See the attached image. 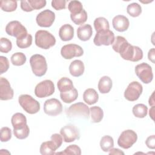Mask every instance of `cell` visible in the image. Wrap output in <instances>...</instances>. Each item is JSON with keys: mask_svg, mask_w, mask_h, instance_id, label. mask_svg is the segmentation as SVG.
I'll return each instance as SVG.
<instances>
[{"mask_svg": "<svg viewBox=\"0 0 155 155\" xmlns=\"http://www.w3.org/2000/svg\"><path fill=\"white\" fill-rule=\"evenodd\" d=\"M125 60L137 62L143 58V51L137 46L131 45L128 41L122 47L119 53Z\"/></svg>", "mask_w": 155, "mask_h": 155, "instance_id": "obj_1", "label": "cell"}, {"mask_svg": "<svg viewBox=\"0 0 155 155\" xmlns=\"http://www.w3.org/2000/svg\"><path fill=\"white\" fill-rule=\"evenodd\" d=\"M30 64L34 74L41 77L47 72V64L45 57L39 54L32 55L30 58Z\"/></svg>", "mask_w": 155, "mask_h": 155, "instance_id": "obj_2", "label": "cell"}, {"mask_svg": "<svg viewBox=\"0 0 155 155\" xmlns=\"http://www.w3.org/2000/svg\"><path fill=\"white\" fill-rule=\"evenodd\" d=\"M35 44L42 49H49L55 45V37L47 30H40L35 34Z\"/></svg>", "mask_w": 155, "mask_h": 155, "instance_id": "obj_3", "label": "cell"}, {"mask_svg": "<svg viewBox=\"0 0 155 155\" xmlns=\"http://www.w3.org/2000/svg\"><path fill=\"white\" fill-rule=\"evenodd\" d=\"M21 107L27 113L33 114L37 113L40 110V104L29 94H22L18 98Z\"/></svg>", "mask_w": 155, "mask_h": 155, "instance_id": "obj_4", "label": "cell"}, {"mask_svg": "<svg viewBox=\"0 0 155 155\" xmlns=\"http://www.w3.org/2000/svg\"><path fill=\"white\" fill-rule=\"evenodd\" d=\"M66 114L67 117H81L88 119L90 116V108L83 102H78L73 104L68 108L66 110Z\"/></svg>", "mask_w": 155, "mask_h": 155, "instance_id": "obj_5", "label": "cell"}, {"mask_svg": "<svg viewBox=\"0 0 155 155\" xmlns=\"http://www.w3.org/2000/svg\"><path fill=\"white\" fill-rule=\"evenodd\" d=\"M137 139V135L132 130H126L122 131L117 140L118 145L124 148L128 149L135 143Z\"/></svg>", "mask_w": 155, "mask_h": 155, "instance_id": "obj_6", "label": "cell"}, {"mask_svg": "<svg viewBox=\"0 0 155 155\" xmlns=\"http://www.w3.org/2000/svg\"><path fill=\"white\" fill-rule=\"evenodd\" d=\"M135 73L139 79L144 84L150 83L153 79L151 67L147 63L142 62L135 67Z\"/></svg>", "mask_w": 155, "mask_h": 155, "instance_id": "obj_7", "label": "cell"}, {"mask_svg": "<svg viewBox=\"0 0 155 155\" xmlns=\"http://www.w3.org/2000/svg\"><path fill=\"white\" fill-rule=\"evenodd\" d=\"M54 92V85L51 80H44L36 85L35 94L39 98H44L52 95Z\"/></svg>", "mask_w": 155, "mask_h": 155, "instance_id": "obj_8", "label": "cell"}, {"mask_svg": "<svg viewBox=\"0 0 155 155\" xmlns=\"http://www.w3.org/2000/svg\"><path fill=\"white\" fill-rule=\"evenodd\" d=\"M115 39L114 33L110 30H102L97 31L93 39L94 45L101 46L102 45L108 46L113 44Z\"/></svg>", "mask_w": 155, "mask_h": 155, "instance_id": "obj_9", "label": "cell"}, {"mask_svg": "<svg viewBox=\"0 0 155 155\" xmlns=\"http://www.w3.org/2000/svg\"><path fill=\"white\" fill-rule=\"evenodd\" d=\"M142 91V85L137 81H133L129 84L125 89L124 97L129 101H135L139 99Z\"/></svg>", "mask_w": 155, "mask_h": 155, "instance_id": "obj_10", "label": "cell"}, {"mask_svg": "<svg viewBox=\"0 0 155 155\" xmlns=\"http://www.w3.org/2000/svg\"><path fill=\"white\" fill-rule=\"evenodd\" d=\"M61 54L63 58L71 59L74 57H80L83 55L84 50L79 45L69 44L64 45L61 50Z\"/></svg>", "mask_w": 155, "mask_h": 155, "instance_id": "obj_11", "label": "cell"}, {"mask_svg": "<svg viewBox=\"0 0 155 155\" xmlns=\"http://www.w3.org/2000/svg\"><path fill=\"white\" fill-rule=\"evenodd\" d=\"M63 140L65 142H71L80 138V133L78 128L73 124H68L60 130Z\"/></svg>", "mask_w": 155, "mask_h": 155, "instance_id": "obj_12", "label": "cell"}, {"mask_svg": "<svg viewBox=\"0 0 155 155\" xmlns=\"http://www.w3.org/2000/svg\"><path fill=\"white\" fill-rule=\"evenodd\" d=\"M44 111L47 115L52 116L60 114L62 111V104L55 98L47 99L44 104Z\"/></svg>", "mask_w": 155, "mask_h": 155, "instance_id": "obj_13", "label": "cell"}, {"mask_svg": "<svg viewBox=\"0 0 155 155\" xmlns=\"http://www.w3.org/2000/svg\"><path fill=\"white\" fill-rule=\"evenodd\" d=\"M5 32L7 35L16 38L28 33L26 28L18 21H12L8 22L5 27Z\"/></svg>", "mask_w": 155, "mask_h": 155, "instance_id": "obj_14", "label": "cell"}, {"mask_svg": "<svg viewBox=\"0 0 155 155\" xmlns=\"http://www.w3.org/2000/svg\"><path fill=\"white\" fill-rule=\"evenodd\" d=\"M55 19V14L50 10L46 9L40 12L36 18L38 25L41 27H50Z\"/></svg>", "mask_w": 155, "mask_h": 155, "instance_id": "obj_15", "label": "cell"}, {"mask_svg": "<svg viewBox=\"0 0 155 155\" xmlns=\"http://www.w3.org/2000/svg\"><path fill=\"white\" fill-rule=\"evenodd\" d=\"M14 91L11 88L8 81L3 78H0V99L2 101H7L12 99Z\"/></svg>", "mask_w": 155, "mask_h": 155, "instance_id": "obj_16", "label": "cell"}, {"mask_svg": "<svg viewBox=\"0 0 155 155\" xmlns=\"http://www.w3.org/2000/svg\"><path fill=\"white\" fill-rule=\"evenodd\" d=\"M113 28L117 31L123 32L126 31L130 25L128 19L124 15H117L112 20Z\"/></svg>", "mask_w": 155, "mask_h": 155, "instance_id": "obj_17", "label": "cell"}, {"mask_svg": "<svg viewBox=\"0 0 155 155\" xmlns=\"http://www.w3.org/2000/svg\"><path fill=\"white\" fill-rule=\"evenodd\" d=\"M85 67L83 62L81 60H74L71 62L69 66V71L71 76L79 77L84 72Z\"/></svg>", "mask_w": 155, "mask_h": 155, "instance_id": "obj_18", "label": "cell"}, {"mask_svg": "<svg viewBox=\"0 0 155 155\" xmlns=\"http://www.w3.org/2000/svg\"><path fill=\"white\" fill-rule=\"evenodd\" d=\"M59 36L61 39L63 41H70L74 36V28L68 24H64L59 28Z\"/></svg>", "mask_w": 155, "mask_h": 155, "instance_id": "obj_19", "label": "cell"}, {"mask_svg": "<svg viewBox=\"0 0 155 155\" xmlns=\"http://www.w3.org/2000/svg\"><path fill=\"white\" fill-rule=\"evenodd\" d=\"M92 27L90 24H84L77 29L78 38L82 41H87L90 39L92 36Z\"/></svg>", "mask_w": 155, "mask_h": 155, "instance_id": "obj_20", "label": "cell"}, {"mask_svg": "<svg viewBox=\"0 0 155 155\" xmlns=\"http://www.w3.org/2000/svg\"><path fill=\"white\" fill-rule=\"evenodd\" d=\"M112 80L107 76H102L99 81L97 87L100 93L102 94L108 93L112 88Z\"/></svg>", "mask_w": 155, "mask_h": 155, "instance_id": "obj_21", "label": "cell"}, {"mask_svg": "<svg viewBox=\"0 0 155 155\" xmlns=\"http://www.w3.org/2000/svg\"><path fill=\"white\" fill-rule=\"evenodd\" d=\"M83 99L85 103L91 105L98 101L99 94L94 88H88L84 92Z\"/></svg>", "mask_w": 155, "mask_h": 155, "instance_id": "obj_22", "label": "cell"}, {"mask_svg": "<svg viewBox=\"0 0 155 155\" xmlns=\"http://www.w3.org/2000/svg\"><path fill=\"white\" fill-rule=\"evenodd\" d=\"M11 122L13 129L22 128L27 125L26 117L21 113H16L14 114L12 117Z\"/></svg>", "mask_w": 155, "mask_h": 155, "instance_id": "obj_23", "label": "cell"}, {"mask_svg": "<svg viewBox=\"0 0 155 155\" xmlns=\"http://www.w3.org/2000/svg\"><path fill=\"white\" fill-rule=\"evenodd\" d=\"M78 96V92L75 88L65 91L60 93V97L61 100L67 104L71 103L76 100Z\"/></svg>", "mask_w": 155, "mask_h": 155, "instance_id": "obj_24", "label": "cell"}, {"mask_svg": "<svg viewBox=\"0 0 155 155\" xmlns=\"http://www.w3.org/2000/svg\"><path fill=\"white\" fill-rule=\"evenodd\" d=\"M58 149V147L55 143L51 140L50 141H46L42 143L39 151L42 155H50L54 154L55 151Z\"/></svg>", "mask_w": 155, "mask_h": 155, "instance_id": "obj_25", "label": "cell"}, {"mask_svg": "<svg viewBox=\"0 0 155 155\" xmlns=\"http://www.w3.org/2000/svg\"><path fill=\"white\" fill-rule=\"evenodd\" d=\"M58 88L60 92L70 90L74 88L72 81L66 77L61 78L57 83Z\"/></svg>", "mask_w": 155, "mask_h": 155, "instance_id": "obj_26", "label": "cell"}, {"mask_svg": "<svg viewBox=\"0 0 155 155\" xmlns=\"http://www.w3.org/2000/svg\"><path fill=\"white\" fill-rule=\"evenodd\" d=\"M90 113L92 122H100L104 117V112L102 109L98 106L91 107L90 108Z\"/></svg>", "mask_w": 155, "mask_h": 155, "instance_id": "obj_27", "label": "cell"}, {"mask_svg": "<svg viewBox=\"0 0 155 155\" xmlns=\"http://www.w3.org/2000/svg\"><path fill=\"white\" fill-rule=\"evenodd\" d=\"M32 36L27 33L18 38H16V45L19 48H26L32 44Z\"/></svg>", "mask_w": 155, "mask_h": 155, "instance_id": "obj_28", "label": "cell"}, {"mask_svg": "<svg viewBox=\"0 0 155 155\" xmlns=\"http://www.w3.org/2000/svg\"><path fill=\"white\" fill-rule=\"evenodd\" d=\"M94 27L96 32L109 30L110 25L108 20L104 17H99L95 19L94 21Z\"/></svg>", "mask_w": 155, "mask_h": 155, "instance_id": "obj_29", "label": "cell"}, {"mask_svg": "<svg viewBox=\"0 0 155 155\" xmlns=\"http://www.w3.org/2000/svg\"><path fill=\"white\" fill-rule=\"evenodd\" d=\"M100 147L104 152H108L114 147V140L112 137L108 135L103 136L100 142Z\"/></svg>", "mask_w": 155, "mask_h": 155, "instance_id": "obj_30", "label": "cell"}, {"mask_svg": "<svg viewBox=\"0 0 155 155\" xmlns=\"http://www.w3.org/2000/svg\"><path fill=\"white\" fill-rule=\"evenodd\" d=\"M132 111L134 116L136 117L143 118L147 115L148 108L143 104H138L133 107Z\"/></svg>", "mask_w": 155, "mask_h": 155, "instance_id": "obj_31", "label": "cell"}, {"mask_svg": "<svg viewBox=\"0 0 155 155\" xmlns=\"http://www.w3.org/2000/svg\"><path fill=\"white\" fill-rule=\"evenodd\" d=\"M17 1L13 0H1L0 1V7L1 10L7 12L15 11L17 8Z\"/></svg>", "mask_w": 155, "mask_h": 155, "instance_id": "obj_32", "label": "cell"}, {"mask_svg": "<svg viewBox=\"0 0 155 155\" xmlns=\"http://www.w3.org/2000/svg\"><path fill=\"white\" fill-rule=\"evenodd\" d=\"M10 60L13 65L21 66L25 63L27 58L23 53L16 52L12 54Z\"/></svg>", "mask_w": 155, "mask_h": 155, "instance_id": "obj_33", "label": "cell"}, {"mask_svg": "<svg viewBox=\"0 0 155 155\" xmlns=\"http://www.w3.org/2000/svg\"><path fill=\"white\" fill-rule=\"evenodd\" d=\"M127 12L128 14L132 17H137L142 13V7L140 5L136 2L131 3L128 5L127 7Z\"/></svg>", "mask_w": 155, "mask_h": 155, "instance_id": "obj_34", "label": "cell"}, {"mask_svg": "<svg viewBox=\"0 0 155 155\" xmlns=\"http://www.w3.org/2000/svg\"><path fill=\"white\" fill-rule=\"evenodd\" d=\"M87 18V13L85 10H83L81 13L76 15L70 14V18L76 25H81L84 24L86 22Z\"/></svg>", "mask_w": 155, "mask_h": 155, "instance_id": "obj_35", "label": "cell"}, {"mask_svg": "<svg viewBox=\"0 0 155 155\" xmlns=\"http://www.w3.org/2000/svg\"><path fill=\"white\" fill-rule=\"evenodd\" d=\"M68 9L71 15H76L81 13L83 9L82 3L79 1H71L68 5Z\"/></svg>", "mask_w": 155, "mask_h": 155, "instance_id": "obj_36", "label": "cell"}, {"mask_svg": "<svg viewBox=\"0 0 155 155\" xmlns=\"http://www.w3.org/2000/svg\"><path fill=\"white\" fill-rule=\"evenodd\" d=\"M30 133V129L27 125L22 128L13 129V134L15 136L19 139H26Z\"/></svg>", "mask_w": 155, "mask_h": 155, "instance_id": "obj_37", "label": "cell"}, {"mask_svg": "<svg viewBox=\"0 0 155 155\" xmlns=\"http://www.w3.org/2000/svg\"><path fill=\"white\" fill-rule=\"evenodd\" d=\"M56 154H76V155H81V150L79 147L76 145H70L68 146L64 151L59 152L55 153Z\"/></svg>", "mask_w": 155, "mask_h": 155, "instance_id": "obj_38", "label": "cell"}, {"mask_svg": "<svg viewBox=\"0 0 155 155\" xmlns=\"http://www.w3.org/2000/svg\"><path fill=\"white\" fill-rule=\"evenodd\" d=\"M12 48V42L6 38H1L0 40V51L7 53Z\"/></svg>", "mask_w": 155, "mask_h": 155, "instance_id": "obj_39", "label": "cell"}, {"mask_svg": "<svg viewBox=\"0 0 155 155\" xmlns=\"http://www.w3.org/2000/svg\"><path fill=\"white\" fill-rule=\"evenodd\" d=\"M12 138V131L7 127H2L1 129V141L7 142Z\"/></svg>", "mask_w": 155, "mask_h": 155, "instance_id": "obj_40", "label": "cell"}, {"mask_svg": "<svg viewBox=\"0 0 155 155\" xmlns=\"http://www.w3.org/2000/svg\"><path fill=\"white\" fill-rule=\"evenodd\" d=\"M28 2L32 10H39L44 7L46 5L45 0H28Z\"/></svg>", "mask_w": 155, "mask_h": 155, "instance_id": "obj_41", "label": "cell"}, {"mask_svg": "<svg viewBox=\"0 0 155 155\" xmlns=\"http://www.w3.org/2000/svg\"><path fill=\"white\" fill-rule=\"evenodd\" d=\"M9 68V62L8 59L3 56H0V74L6 72Z\"/></svg>", "mask_w": 155, "mask_h": 155, "instance_id": "obj_42", "label": "cell"}, {"mask_svg": "<svg viewBox=\"0 0 155 155\" xmlns=\"http://www.w3.org/2000/svg\"><path fill=\"white\" fill-rule=\"evenodd\" d=\"M66 1L65 0H53L51 1V7L56 10H60L65 8Z\"/></svg>", "mask_w": 155, "mask_h": 155, "instance_id": "obj_43", "label": "cell"}, {"mask_svg": "<svg viewBox=\"0 0 155 155\" xmlns=\"http://www.w3.org/2000/svg\"><path fill=\"white\" fill-rule=\"evenodd\" d=\"M51 140L55 143L58 148H59L61 146L63 141V139L61 134L58 133H54L52 134L51 136Z\"/></svg>", "mask_w": 155, "mask_h": 155, "instance_id": "obj_44", "label": "cell"}, {"mask_svg": "<svg viewBox=\"0 0 155 155\" xmlns=\"http://www.w3.org/2000/svg\"><path fill=\"white\" fill-rule=\"evenodd\" d=\"M145 144L151 149H154L155 148V136L151 135L147 137L145 140Z\"/></svg>", "mask_w": 155, "mask_h": 155, "instance_id": "obj_45", "label": "cell"}, {"mask_svg": "<svg viewBox=\"0 0 155 155\" xmlns=\"http://www.w3.org/2000/svg\"><path fill=\"white\" fill-rule=\"evenodd\" d=\"M21 8L22 10L27 12H30L33 11L28 1H26V0L21 1Z\"/></svg>", "mask_w": 155, "mask_h": 155, "instance_id": "obj_46", "label": "cell"}, {"mask_svg": "<svg viewBox=\"0 0 155 155\" xmlns=\"http://www.w3.org/2000/svg\"><path fill=\"white\" fill-rule=\"evenodd\" d=\"M148 59L151 61L153 63H154V58H155V51L154 48H151L148 53Z\"/></svg>", "mask_w": 155, "mask_h": 155, "instance_id": "obj_47", "label": "cell"}, {"mask_svg": "<svg viewBox=\"0 0 155 155\" xmlns=\"http://www.w3.org/2000/svg\"><path fill=\"white\" fill-rule=\"evenodd\" d=\"M109 154H124V153L123 151H122L121 150H120L118 148H112L109 151Z\"/></svg>", "mask_w": 155, "mask_h": 155, "instance_id": "obj_48", "label": "cell"}, {"mask_svg": "<svg viewBox=\"0 0 155 155\" xmlns=\"http://www.w3.org/2000/svg\"><path fill=\"white\" fill-rule=\"evenodd\" d=\"M154 93L153 92L152 94L151 95V96L149 98V101H148V104L150 106H154Z\"/></svg>", "mask_w": 155, "mask_h": 155, "instance_id": "obj_49", "label": "cell"}, {"mask_svg": "<svg viewBox=\"0 0 155 155\" xmlns=\"http://www.w3.org/2000/svg\"><path fill=\"white\" fill-rule=\"evenodd\" d=\"M154 106H152L150 110V112H149V115L150 117L153 120L154 119Z\"/></svg>", "mask_w": 155, "mask_h": 155, "instance_id": "obj_50", "label": "cell"}]
</instances>
